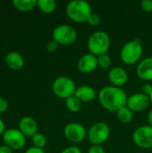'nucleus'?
<instances>
[{
    "instance_id": "f257e3e1",
    "label": "nucleus",
    "mask_w": 152,
    "mask_h": 153,
    "mask_svg": "<svg viewBox=\"0 0 152 153\" xmlns=\"http://www.w3.org/2000/svg\"><path fill=\"white\" fill-rule=\"evenodd\" d=\"M99 104L106 110L110 112H117L120 108L126 106V92L119 87L113 85L104 86L98 93Z\"/></svg>"
},
{
    "instance_id": "f03ea898",
    "label": "nucleus",
    "mask_w": 152,
    "mask_h": 153,
    "mask_svg": "<svg viewBox=\"0 0 152 153\" xmlns=\"http://www.w3.org/2000/svg\"><path fill=\"white\" fill-rule=\"evenodd\" d=\"M65 13L69 19L78 23L87 22L92 13L91 5L84 0H73L65 7Z\"/></svg>"
},
{
    "instance_id": "7ed1b4c3",
    "label": "nucleus",
    "mask_w": 152,
    "mask_h": 153,
    "mask_svg": "<svg viewBox=\"0 0 152 153\" xmlns=\"http://www.w3.org/2000/svg\"><path fill=\"white\" fill-rule=\"evenodd\" d=\"M111 40L109 35L103 30H97L91 33L87 41V48L90 53L99 56L108 54Z\"/></svg>"
},
{
    "instance_id": "20e7f679",
    "label": "nucleus",
    "mask_w": 152,
    "mask_h": 153,
    "mask_svg": "<svg viewBox=\"0 0 152 153\" xmlns=\"http://www.w3.org/2000/svg\"><path fill=\"white\" fill-rule=\"evenodd\" d=\"M143 55V46L140 39L127 41L120 50V58L126 65H134Z\"/></svg>"
},
{
    "instance_id": "39448f33",
    "label": "nucleus",
    "mask_w": 152,
    "mask_h": 153,
    "mask_svg": "<svg viewBox=\"0 0 152 153\" xmlns=\"http://www.w3.org/2000/svg\"><path fill=\"white\" fill-rule=\"evenodd\" d=\"M77 87L74 81L68 76H59L52 83L53 93L60 99H68L74 95Z\"/></svg>"
},
{
    "instance_id": "423d86ee",
    "label": "nucleus",
    "mask_w": 152,
    "mask_h": 153,
    "mask_svg": "<svg viewBox=\"0 0 152 153\" xmlns=\"http://www.w3.org/2000/svg\"><path fill=\"white\" fill-rule=\"evenodd\" d=\"M53 40L61 46H70L77 39L76 30L69 24H60L56 26L53 32Z\"/></svg>"
},
{
    "instance_id": "0eeeda50",
    "label": "nucleus",
    "mask_w": 152,
    "mask_h": 153,
    "mask_svg": "<svg viewBox=\"0 0 152 153\" xmlns=\"http://www.w3.org/2000/svg\"><path fill=\"white\" fill-rule=\"evenodd\" d=\"M110 136V127L105 122L94 123L88 130L87 137L92 145H102Z\"/></svg>"
},
{
    "instance_id": "6e6552de",
    "label": "nucleus",
    "mask_w": 152,
    "mask_h": 153,
    "mask_svg": "<svg viewBox=\"0 0 152 153\" xmlns=\"http://www.w3.org/2000/svg\"><path fill=\"white\" fill-rule=\"evenodd\" d=\"M87 130L83 125L78 122H71L68 123L64 128V135L65 137L74 143H82L87 136Z\"/></svg>"
},
{
    "instance_id": "1a4fd4ad",
    "label": "nucleus",
    "mask_w": 152,
    "mask_h": 153,
    "mask_svg": "<svg viewBox=\"0 0 152 153\" xmlns=\"http://www.w3.org/2000/svg\"><path fill=\"white\" fill-rule=\"evenodd\" d=\"M133 141L140 148H152V126L146 125L135 129L133 134Z\"/></svg>"
},
{
    "instance_id": "9d476101",
    "label": "nucleus",
    "mask_w": 152,
    "mask_h": 153,
    "mask_svg": "<svg viewBox=\"0 0 152 153\" xmlns=\"http://www.w3.org/2000/svg\"><path fill=\"white\" fill-rule=\"evenodd\" d=\"M3 140L5 145L12 150L22 149L26 143V136L19 129L15 128L5 130L3 134Z\"/></svg>"
},
{
    "instance_id": "9b49d317",
    "label": "nucleus",
    "mask_w": 152,
    "mask_h": 153,
    "mask_svg": "<svg viewBox=\"0 0 152 153\" xmlns=\"http://www.w3.org/2000/svg\"><path fill=\"white\" fill-rule=\"evenodd\" d=\"M150 104V97L142 92H138L133 93L128 97L126 107L129 108L133 112H141L147 109Z\"/></svg>"
},
{
    "instance_id": "f8f14e48",
    "label": "nucleus",
    "mask_w": 152,
    "mask_h": 153,
    "mask_svg": "<svg viewBox=\"0 0 152 153\" xmlns=\"http://www.w3.org/2000/svg\"><path fill=\"white\" fill-rule=\"evenodd\" d=\"M97 67L98 56L91 53H86L82 55L77 62V69L82 74L92 73Z\"/></svg>"
},
{
    "instance_id": "ddd939ff",
    "label": "nucleus",
    "mask_w": 152,
    "mask_h": 153,
    "mask_svg": "<svg viewBox=\"0 0 152 153\" xmlns=\"http://www.w3.org/2000/svg\"><path fill=\"white\" fill-rule=\"evenodd\" d=\"M108 79L113 86L122 88L128 82V74L121 66H115L108 72Z\"/></svg>"
},
{
    "instance_id": "4468645a",
    "label": "nucleus",
    "mask_w": 152,
    "mask_h": 153,
    "mask_svg": "<svg viewBox=\"0 0 152 153\" xmlns=\"http://www.w3.org/2000/svg\"><path fill=\"white\" fill-rule=\"evenodd\" d=\"M138 77L143 81H152V56H148L141 60L136 68Z\"/></svg>"
},
{
    "instance_id": "2eb2a0df",
    "label": "nucleus",
    "mask_w": 152,
    "mask_h": 153,
    "mask_svg": "<svg viewBox=\"0 0 152 153\" xmlns=\"http://www.w3.org/2000/svg\"><path fill=\"white\" fill-rule=\"evenodd\" d=\"M19 130L26 137H33L38 131V125L34 118L30 117H24L19 122Z\"/></svg>"
},
{
    "instance_id": "dca6fc26",
    "label": "nucleus",
    "mask_w": 152,
    "mask_h": 153,
    "mask_svg": "<svg viewBox=\"0 0 152 153\" xmlns=\"http://www.w3.org/2000/svg\"><path fill=\"white\" fill-rule=\"evenodd\" d=\"M74 96L83 103L94 100V99L97 96V93L93 87L90 85H82L76 89Z\"/></svg>"
},
{
    "instance_id": "f3484780",
    "label": "nucleus",
    "mask_w": 152,
    "mask_h": 153,
    "mask_svg": "<svg viewBox=\"0 0 152 153\" xmlns=\"http://www.w3.org/2000/svg\"><path fill=\"white\" fill-rule=\"evenodd\" d=\"M5 64L10 69L19 70L24 65V59L22 56L18 52H9L5 56Z\"/></svg>"
},
{
    "instance_id": "a211bd4d",
    "label": "nucleus",
    "mask_w": 152,
    "mask_h": 153,
    "mask_svg": "<svg viewBox=\"0 0 152 153\" xmlns=\"http://www.w3.org/2000/svg\"><path fill=\"white\" fill-rule=\"evenodd\" d=\"M38 0H13V6L22 12H29L37 6Z\"/></svg>"
},
{
    "instance_id": "6ab92c4d",
    "label": "nucleus",
    "mask_w": 152,
    "mask_h": 153,
    "mask_svg": "<svg viewBox=\"0 0 152 153\" xmlns=\"http://www.w3.org/2000/svg\"><path fill=\"white\" fill-rule=\"evenodd\" d=\"M37 6L45 13H51L56 8V2L55 0H38Z\"/></svg>"
},
{
    "instance_id": "aec40b11",
    "label": "nucleus",
    "mask_w": 152,
    "mask_h": 153,
    "mask_svg": "<svg viewBox=\"0 0 152 153\" xmlns=\"http://www.w3.org/2000/svg\"><path fill=\"white\" fill-rule=\"evenodd\" d=\"M116 117H117V119L121 123H123V124H128V123H130L133 120V112L129 108H127L125 106V107L120 108L116 112Z\"/></svg>"
},
{
    "instance_id": "412c9836",
    "label": "nucleus",
    "mask_w": 152,
    "mask_h": 153,
    "mask_svg": "<svg viewBox=\"0 0 152 153\" xmlns=\"http://www.w3.org/2000/svg\"><path fill=\"white\" fill-rule=\"evenodd\" d=\"M82 102L78 98H76L74 95L72 97H69L68 99L65 100L66 108L73 113H76V112L80 111L82 108Z\"/></svg>"
},
{
    "instance_id": "4be33fe9",
    "label": "nucleus",
    "mask_w": 152,
    "mask_h": 153,
    "mask_svg": "<svg viewBox=\"0 0 152 153\" xmlns=\"http://www.w3.org/2000/svg\"><path fill=\"white\" fill-rule=\"evenodd\" d=\"M32 143L34 147L43 149L47 145V138L44 134L37 133L33 137H32Z\"/></svg>"
},
{
    "instance_id": "5701e85b",
    "label": "nucleus",
    "mask_w": 152,
    "mask_h": 153,
    "mask_svg": "<svg viewBox=\"0 0 152 153\" xmlns=\"http://www.w3.org/2000/svg\"><path fill=\"white\" fill-rule=\"evenodd\" d=\"M112 64L111 56L108 54H104L98 56V66L103 69H108Z\"/></svg>"
},
{
    "instance_id": "b1692460",
    "label": "nucleus",
    "mask_w": 152,
    "mask_h": 153,
    "mask_svg": "<svg viewBox=\"0 0 152 153\" xmlns=\"http://www.w3.org/2000/svg\"><path fill=\"white\" fill-rule=\"evenodd\" d=\"M100 22H101L100 16L98 13H92L90 15V17H89V19L87 21V22L91 26H98L100 23Z\"/></svg>"
},
{
    "instance_id": "393cba45",
    "label": "nucleus",
    "mask_w": 152,
    "mask_h": 153,
    "mask_svg": "<svg viewBox=\"0 0 152 153\" xmlns=\"http://www.w3.org/2000/svg\"><path fill=\"white\" fill-rule=\"evenodd\" d=\"M141 7L144 12H152V0H142L141 2Z\"/></svg>"
},
{
    "instance_id": "a878e982",
    "label": "nucleus",
    "mask_w": 152,
    "mask_h": 153,
    "mask_svg": "<svg viewBox=\"0 0 152 153\" xmlns=\"http://www.w3.org/2000/svg\"><path fill=\"white\" fill-rule=\"evenodd\" d=\"M88 153H106V151L101 145H91Z\"/></svg>"
},
{
    "instance_id": "bb28decb",
    "label": "nucleus",
    "mask_w": 152,
    "mask_h": 153,
    "mask_svg": "<svg viewBox=\"0 0 152 153\" xmlns=\"http://www.w3.org/2000/svg\"><path fill=\"white\" fill-rule=\"evenodd\" d=\"M61 153H82L81 149L78 148L77 146H69L65 148Z\"/></svg>"
},
{
    "instance_id": "cd10ccee",
    "label": "nucleus",
    "mask_w": 152,
    "mask_h": 153,
    "mask_svg": "<svg viewBox=\"0 0 152 153\" xmlns=\"http://www.w3.org/2000/svg\"><path fill=\"white\" fill-rule=\"evenodd\" d=\"M58 44L55 41V40H51L47 43V50L48 52H55L57 48H58Z\"/></svg>"
},
{
    "instance_id": "c85d7f7f",
    "label": "nucleus",
    "mask_w": 152,
    "mask_h": 153,
    "mask_svg": "<svg viewBox=\"0 0 152 153\" xmlns=\"http://www.w3.org/2000/svg\"><path fill=\"white\" fill-rule=\"evenodd\" d=\"M142 93H144L145 95L149 96L152 93V84L151 83H145L142 85Z\"/></svg>"
},
{
    "instance_id": "c756f323",
    "label": "nucleus",
    "mask_w": 152,
    "mask_h": 153,
    "mask_svg": "<svg viewBox=\"0 0 152 153\" xmlns=\"http://www.w3.org/2000/svg\"><path fill=\"white\" fill-rule=\"evenodd\" d=\"M8 108V103L5 99L0 97V113H3L6 111Z\"/></svg>"
},
{
    "instance_id": "7c9ffc66",
    "label": "nucleus",
    "mask_w": 152,
    "mask_h": 153,
    "mask_svg": "<svg viewBox=\"0 0 152 153\" xmlns=\"http://www.w3.org/2000/svg\"><path fill=\"white\" fill-rule=\"evenodd\" d=\"M25 153H46L44 151H43V149H39V148H37V147H30V148H29Z\"/></svg>"
},
{
    "instance_id": "2f4dec72",
    "label": "nucleus",
    "mask_w": 152,
    "mask_h": 153,
    "mask_svg": "<svg viewBox=\"0 0 152 153\" xmlns=\"http://www.w3.org/2000/svg\"><path fill=\"white\" fill-rule=\"evenodd\" d=\"M0 153H13V150L9 148L7 145H1L0 146Z\"/></svg>"
},
{
    "instance_id": "473e14b6",
    "label": "nucleus",
    "mask_w": 152,
    "mask_h": 153,
    "mask_svg": "<svg viewBox=\"0 0 152 153\" xmlns=\"http://www.w3.org/2000/svg\"><path fill=\"white\" fill-rule=\"evenodd\" d=\"M5 126H4V122L3 121V119L0 118V136L4 134V133L5 132Z\"/></svg>"
},
{
    "instance_id": "72a5a7b5",
    "label": "nucleus",
    "mask_w": 152,
    "mask_h": 153,
    "mask_svg": "<svg viewBox=\"0 0 152 153\" xmlns=\"http://www.w3.org/2000/svg\"><path fill=\"white\" fill-rule=\"evenodd\" d=\"M147 120H148L149 126H152V109H151V110H150V112L148 113Z\"/></svg>"
},
{
    "instance_id": "f704fd0d",
    "label": "nucleus",
    "mask_w": 152,
    "mask_h": 153,
    "mask_svg": "<svg viewBox=\"0 0 152 153\" xmlns=\"http://www.w3.org/2000/svg\"><path fill=\"white\" fill-rule=\"evenodd\" d=\"M150 100H151V103L152 104V93L150 95Z\"/></svg>"
}]
</instances>
